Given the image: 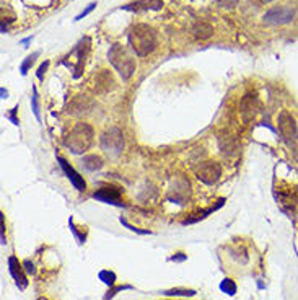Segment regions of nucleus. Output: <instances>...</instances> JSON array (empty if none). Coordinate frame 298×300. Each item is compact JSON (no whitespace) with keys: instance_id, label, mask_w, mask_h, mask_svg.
<instances>
[{"instance_id":"11","label":"nucleus","mask_w":298,"mask_h":300,"mask_svg":"<svg viewBox=\"0 0 298 300\" xmlns=\"http://www.w3.org/2000/svg\"><path fill=\"white\" fill-rule=\"evenodd\" d=\"M116 85V82L113 79V75L109 74V71H101L96 79H95V88L98 93H106V91L113 90Z\"/></svg>"},{"instance_id":"16","label":"nucleus","mask_w":298,"mask_h":300,"mask_svg":"<svg viewBox=\"0 0 298 300\" xmlns=\"http://www.w3.org/2000/svg\"><path fill=\"white\" fill-rule=\"evenodd\" d=\"M192 33L197 40H209V38L214 35V28H212L210 25H207V23L201 21V23H195Z\"/></svg>"},{"instance_id":"4","label":"nucleus","mask_w":298,"mask_h":300,"mask_svg":"<svg viewBox=\"0 0 298 300\" xmlns=\"http://www.w3.org/2000/svg\"><path fill=\"white\" fill-rule=\"evenodd\" d=\"M101 149L119 155L124 149V136L117 127H109L101 136Z\"/></svg>"},{"instance_id":"3","label":"nucleus","mask_w":298,"mask_h":300,"mask_svg":"<svg viewBox=\"0 0 298 300\" xmlns=\"http://www.w3.org/2000/svg\"><path fill=\"white\" fill-rule=\"evenodd\" d=\"M108 59L117 71V74L122 77V80H129L132 74L136 72V60L132 59L127 49L119 43L111 46V49H109V52H108Z\"/></svg>"},{"instance_id":"9","label":"nucleus","mask_w":298,"mask_h":300,"mask_svg":"<svg viewBox=\"0 0 298 300\" xmlns=\"http://www.w3.org/2000/svg\"><path fill=\"white\" fill-rule=\"evenodd\" d=\"M93 197L98 199L101 203L106 204H116V206H122L121 203V191L117 188H101L98 189Z\"/></svg>"},{"instance_id":"19","label":"nucleus","mask_w":298,"mask_h":300,"mask_svg":"<svg viewBox=\"0 0 298 300\" xmlns=\"http://www.w3.org/2000/svg\"><path fill=\"white\" fill-rule=\"evenodd\" d=\"M220 289L223 292H226L228 295H235L237 294V286H235V282L231 279H225L222 284H220Z\"/></svg>"},{"instance_id":"21","label":"nucleus","mask_w":298,"mask_h":300,"mask_svg":"<svg viewBox=\"0 0 298 300\" xmlns=\"http://www.w3.org/2000/svg\"><path fill=\"white\" fill-rule=\"evenodd\" d=\"M38 56H39V52H33V54H31L29 57H26V60H25V62L21 64V69H20V71H21V74H23V75H26L28 69H29L31 65L35 64V59H36Z\"/></svg>"},{"instance_id":"17","label":"nucleus","mask_w":298,"mask_h":300,"mask_svg":"<svg viewBox=\"0 0 298 300\" xmlns=\"http://www.w3.org/2000/svg\"><path fill=\"white\" fill-rule=\"evenodd\" d=\"M82 165H83L85 170L96 172L103 166V160H101V157H98V155H87L82 160Z\"/></svg>"},{"instance_id":"6","label":"nucleus","mask_w":298,"mask_h":300,"mask_svg":"<svg viewBox=\"0 0 298 300\" xmlns=\"http://www.w3.org/2000/svg\"><path fill=\"white\" fill-rule=\"evenodd\" d=\"M293 20V10L288 7H276L271 9L268 13L264 15V21L274 23V25H285Z\"/></svg>"},{"instance_id":"13","label":"nucleus","mask_w":298,"mask_h":300,"mask_svg":"<svg viewBox=\"0 0 298 300\" xmlns=\"http://www.w3.org/2000/svg\"><path fill=\"white\" fill-rule=\"evenodd\" d=\"M161 7H163L161 0H139L136 4L122 7V9L125 10H160Z\"/></svg>"},{"instance_id":"23","label":"nucleus","mask_w":298,"mask_h":300,"mask_svg":"<svg viewBox=\"0 0 298 300\" xmlns=\"http://www.w3.org/2000/svg\"><path fill=\"white\" fill-rule=\"evenodd\" d=\"M168 295H194V290H179V289H175V290H170L167 292Z\"/></svg>"},{"instance_id":"10","label":"nucleus","mask_w":298,"mask_h":300,"mask_svg":"<svg viewBox=\"0 0 298 300\" xmlns=\"http://www.w3.org/2000/svg\"><path fill=\"white\" fill-rule=\"evenodd\" d=\"M90 44H91L90 38H83V40L78 43L77 48H75V54H77V65H75V74H74L75 79H78L80 74H82V67L85 64V57H87V54L90 51Z\"/></svg>"},{"instance_id":"27","label":"nucleus","mask_w":298,"mask_h":300,"mask_svg":"<svg viewBox=\"0 0 298 300\" xmlns=\"http://www.w3.org/2000/svg\"><path fill=\"white\" fill-rule=\"evenodd\" d=\"M171 259H173V261H184V259H186V256L183 255V253H178V256H173Z\"/></svg>"},{"instance_id":"24","label":"nucleus","mask_w":298,"mask_h":300,"mask_svg":"<svg viewBox=\"0 0 298 300\" xmlns=\"http://www.w3.org/2000/svg\"><path fill=\"white\" fill-rule=\"evenodd\" d=\"M38 95H36V88L33 90V98H31V103H33V113H35V116L39 119V111H38Z\"/></svg>"},{"instance_id":"26","label":"nucleus","mask_w":298,"mask_h":300,"mask_svg":"<svg viewBox=\"0 0 298 300\" xmlns=\"http://www.w3.org/2000/svg\"><path fill=\"white\" fill-rule=\"evenodd\" d=\"M23 266H25V269H26L28 273L35 274V271H36V269H35V264L31 263V261H25V263H23Z\"/></svg>"},{"instance_id":"25","label":"nucleus","mask_w":298,"mask_h":300,"mask_svg":"<svg viewBox=\"0 0 298 300\" xmlns=\"http://www.w3.org/2000/svg\"><path fill=\"white\" fill-rule=\"evenodd\" d=\"M95 7H96V4H90V5L87 7V9H85V10H83V12H82L80 15H78V17H77L75 20H82L83 17H87V15H88V13H90V12H91L93 9H95Z\"/></svg>"},{"instance_id":"7","label":"nucleus","mask_w":298,"mask_h":300,"mask_svg":"<svg viewBox=\"0 0 298 300\" xmlns=\"http://www.w3.org/2000/svg\"><path fill=\"white\" fill-rule=\"evenodd\" d=\"M277 124H279V130H280V134L285 137V139H295L296 137V122L293 119V116L290 113L287 111H282L279 114V121H277Z\"/></svg>"},{"instance_id":"15","label":"nucleus","mask_w":298,"mask_h":300,"mask_svg":"<svg viewBox=\"0 0 298 300\" xmlns=\"http://www.w3.org/2000/svg\"><path fill=\"white\" fill-rule=\"evenodd\" d=\"M218 144H220V149H222V152L223 153H226V155H235L237 153V150H238V144H237V141L233 139L231 136H222L220 139H218Z\"/></svg>"},{"instance_id":"14","label":"nucleus","mask_w":298,"mask_h":300,"mask_svg":"<svg viewBox=\"0 0 298 300\" xmlns=\"http://www.w3.org/2000/svg\"><path fill=\"white\" fill-rule=\"evenodd\" d=\"M256 111H257V102L256 98L253 96H245L241 102V114L245 121H249L256 116Z\"/></svg>"},{"instance_id":"18","label":"nucleus","mask_w":298,"mask_h":300,"mask_svg":"<svg viewBox=\"0 0 298 300\" xmlns=\"http://www.w3.org/2000/svg\"><path fill=\"white\" fill-rule=\"evenodd\" d=\"M91 108V103L88 102L87 98H78L75 99V102L72 103V106H70V113L72 114H78V113H88V110Z\"/></svg>"},{"instance_id":"22","label":"nucleus","mask_w":298,"mask_h":300,"mask_svg":"<svg viewBox=\"0 0 298 300\" xmlns=\"http://www.w3.org/2000/svg\"><path fill=\"white\" fill-rule=\"evenodd\" d=\"M48 67H49V60H46L44 64L39 65V69H38V79L39 80L44 79V74H46V71H48Z\"/></svg>"},{"instance_id":"1","label":"nucleus","mask_w":298,"mask_h":300,"mask_svg":"<svg viewBox=\"0 0 298 300\" xmlns=\"http://www.w3.org/2000/svg\"><path fill=\"white\" fill-rule=\"evenodd\" d=\"M127 40H129V46L132 48V51L140 57H145L150 52H153L156 44H158L156 31L152 26L144 25V23H139V25L132 26L129 29Z\"/></svg>"},{"instance_id":"5","label":"nucleus","mask_w":298,"mask_h":300,"mask_svg":"<svg viewBox=\"0 0 298 300\" xmlns=\"http://www.w3.org/2000/svg\"><path fill=\"white\" fill-rule=\"evenodd\" d=\"M195 176H197L199 181L212 186V184H215L220 180L222 166L220 163H217V161H202V163L195 168Z\"/></svg>"},{"instance_id":"28","label":"nucleus","mask_w":298,"mask_h":300,"mask_svg":"<svg viewBox=\"0 0 298 300\" xmlns=\"http://www.w3.org/2000/svg\"><path fill=\"white\" fill-rule=\"evenodd\" d=\"M38 300H48V298H44V297H41V298H38Z\"/></svg>"},{"instance_id":"2","label":"nucleus","mask_w":298,"mask_h":300,"mask_svg":"<svg viewBox=\"0 0 298 300\" xmlns=\"http://www.w3.org/2000/svg\"><path fill=\"white\" fill-rule=\"evenodd\" d=\"M91 142H93V129L90 124H85V122L77 124L64 137V145L72 153H77V155L87 152L90 149Z\"/></svg>"},{"instance_id":"8","label":"nucleus","mask_w":298,"mask_h":300,"mask_svg":"<svg viewBox=\"0 0 298 300\" xmlns=\"http://www.w3.org/2000/svg\"><path fill=\"white\" fill-rule=\"evenodd\" d=\"M57 160H59V163L62 166V170H64V173L67 175V178L70 180V183H72L74 186H75V189H78V191H85V189H87V183H85V180L74 170L72 166L67 163V160L62 158V157H57Z\"/></svg>"},{"instance_id":"20","label":"nucleus","mask_w":298,"mask_h":300,"mask_svg":"<svg viewBox=\"0 0 298 300\" xmlns=\"http://www.w3.org/2000/svg\"><path fill=\"white\" fill-rule=\"evenodd\" d=\"M100 279L103 281L108 286H114V281H116V274L111 271H101L100 273Z\"/></svg>"},{"instance_id":"12","label":"nucleus","mask_w":298,"mask_h":300,"mask_svg":"<svg viewBox=\"0 0 298 300\" xmlns=\"http://www.w3.org/2000/svg\"><path fill=\"white\" fill-rule=\"evenodd\" d=\"M9 269H10V274H12V278L17 281V284L21 287V289H25L28 286V281H26V276L23 274V268L21 264L18 263V259L15 258V256H10L9 258Z\"/></svg>"}]
</instances>
